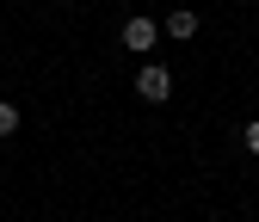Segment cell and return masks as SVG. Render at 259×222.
Returning a JSON list of instances; mask_svg holds the SVG:
<instances>
[{"label": "cell", "mask_w": 259, "mask_h": 222, "mask_svg": "<svg viewBox=\"0 0 259 222\" xmlns=\"http://www.w3.org/2000/svg\"><path fill=\"white\" fill-rule=\"evenodd\" d=\"M160 31H167L173 43H191V37H198V13H191V7H173L167 19H160Z\"/></svg>", "instance_id": "3957f363"}, {"label": "cell", "mask_w": 259, "mask_h": 222, "mask_svg": "<svg viewBox=\"0 0 259 222\" xmlns=\"http://www.w3.org/2000/svg\"><path fill=\"white\" fill-rule=\"evenodd\" d=\"M241 142H247V154H259V117L247 123V136H241Z\"/></svg>", "instance_id": "5b68a950"}, {"label": "cell", "mask_w": 259, "mask_h": 222, "mask_svg": "<svg viewBox=\"0 0 259 222\" xmlns=\"http://www.w3.org/2000/svg\"><path fill=\"white\" fill-rule=\"evenodd\" d=\"M154 43H160V25L148 13H130L123 19V50H154Z\"/></svg>", "instance_id": "7a4b0ae2"}, {"label": "cell", "mask_w": 259, "mask_h": 222, "mask_svg": "<svg viewBox=\"0 0 259 222\" xmlns=\"http://www.w3.org/2000/svg\"><path fill=\"white\" fill-rule=\"evenodd\" d=\"M13 130H19V105L0 99V136H13Z\"/></svg>", "instance_id": "277c9868"}, {"label": "cell", "mask_w": 259, "mask_h": 222, "mask_svg": "<svg viewBox=\"0 0 259 222\" xmlns=\"http://www.w3.org/2000/svg\"><path fill=\"white\" fill-rule=\"evenodd\" d=\"M136 99H142V105H167V99H173V74L160 68V62H148V68L136 74Z\"/></svg>", "instance_id": "6da1fadb"}]
</instances>
